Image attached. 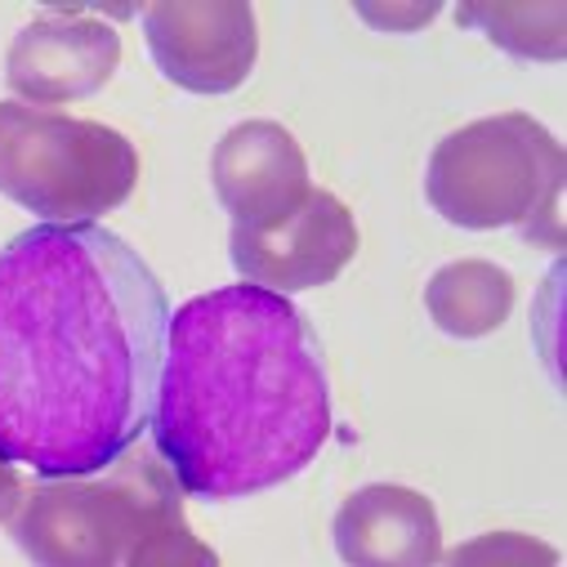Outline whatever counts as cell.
Instances as JSON below:
<instances>
[{"mask_svg":"<svg viewBox=\"0 0 567 567\" xmlns=\"http://www.w3.org/2000/svg\"><path fill=\"white\" fill-rule=\"evenodd\" d=\"M456 19L465 28H478L492 45H501L514 59L532 63H558L563 59V6H461Z\"/></svg>","mask_w":567,"mask_h":567,"instance_id":"12","label":"cell"},{"mask_svg":"<svg viewBox=\"0 0 567 567\" xmlns=\"http://www.w3.org/2000/svg\"><path fill=\"white\" fill-rule=\"evenodd\" d=\"M424 309L452 340H483L514 313V277L492 259H456L424 287Z\"/></svg>","mask_w":567,"mask_h":567,"instance_id":"11","label":"cell"},{"mask_svg":"<svg viewBox=\"0 0 567 567\" xmlns=\"http://www.w3.org/2000/svg\"><path fill=\"white\" fill-rule=\"evenodd\" d=\"M144 41L157 72L188 94H233L259 54L246 0H157L144 14Z\"/></svg>","mask_w":567,"mask_h":567,"instance_id":"7","label":"cell"},{"mask_svg":"<svg viewBox=\"0 0 567 567\" xmlns=\"http://www.w3.org/2000/svg\"><path fill=\"white\" fill-rule=\"evenodd\" d=\"M138 179L134 144L99 121L0 103V193L50 228L94 224L125 206Z\"/></svg>","mask_w":567,"mask_h":567,"instance_id":"5","label":"cell"},{"mask_svg":"<svg viewBox=\"0 0 567 567\" xmlns=\"http://www.w3.org/2000/svg\"><path fill=\"white\" fill-rule=\"evenodd\" d=\"M125 567H219V554L188 532V523H166L157 532H148L125 558Z\"/></svg>","mask_w":567,"mask_h":567,"instance_id":"14","label":"cell"},{"mask_svg":"<svg viewBox=\"0 0 567 567\" xmlns=\"http://www.w3.org/2000/svg\"><path fill=\"white\" fill-rule=\"evenodd\" d=\"M116 63L121 37L112 23L76 10H50L14 37L6 81L28 107H59L99 94Z\"/></svg>","mask_w":567,"mask_h":567,"instance_id":"8","label":"cell"},{"mask_svg":"<svg viewBox=\"0 0 567 567\" xmlns=\"http://www.w3.org/2000/svg\"><path fill=\"white\" fill-rule=\"evenodd\" d=\"M447 567H558V549L527 532H483L443 554Z\"/></svg>","mask_w":567,"mask_h":567,"instance_id":"13","label":"cell"},{"mask_svg":"<svg viewBox=\"0 0 567 567\" xmlns=\"http://www.w3.org/2000/svg\"><path fill=\"white\" fill-rule=\"evenodd\" d=\"M23 478H19V470L10 465V461H0V523H10L14 518V509H19V501H23Z\"/></svg>","mask_w":567,"mask_h":567,"instance_id":"16","label":"cell"},{"mask_svg":"<svg viewBox=\"0 0 567 567\" xmlns=\"http://www.w3.org/2000/svg\"><path fill=\"white\" fill-rule=\"evenodd\" d=\"M228 255L233 268L246 277V287L291 300L300 291L327 287L349 268V259L358 255V224L336 193L309 188V197L296 210H287L272 224L259 228L233 224Z\"/></svg>","mask_w":567,"mask_h":567,"instance_id":"6","label":"cell"},{"mask_svg":"<svg viewBox=\"0 0 567 567\" xmlns=\"http://www.w3.org/2000/svg\"><path fill=\"white\" fill-rule=\"evenodd\" d=\"M171 300L99 224H37L0 250V461L41 478L112 465L153 420Z\"/></svg>","mask_w":567,"mask_h":567,"instance_id":"1","label":"cell"},{"mask_svg":"<svg viewBox=\"0 0 567 567\" xmlns=\"http://www.w3.org/2000/svg\"><path fill=\"white\" fill-rule=\"evenodd\" d=\"M210 184L237 228L272 224L309 197V162L277 121H241L210 153Z\"/></svg>","mask_w":567,"mask_h":567,"instance_id":"9","label":"cell"},{"mask_svg":"<svg viewBox=\"0 0 567 567\" xmlns=\"http://www.w3.org/2000/svg\"><path fill=\"white\" fill-rule=\"evenodd\" d=\"M424 197L456 228H523L532 246H563V148L527 112L483 116L447 134L430 157Z\"/></svg>","mask_w":567,"mask_h":567,"instance_id":"4","label":"cell"},{"mask_svg":"<svg viewBox=\"0 0 567 567\" xmlns=\"http://www.w3.org/2000/svg\"><path fill=\"white\" fill-rule=\"evenodd\" d=\"M358 14L367 19V23H375L380 32H415L420 23H430V19H439V0L434 6H411V10H393V6H358Z\"/></svg>","mask_w":567,"mask_h":567,"instance_id":"15","label":"cell"},{"mask_svg":"<svg viewBox=\"0 0 567 567\" xmlns=\"http://www.w3.org/2000/svg\"><path fill=\"white\" fill-rule=\"evenodd\" d=\"M184 518V487L138 439L99 474L41 478L23 492L10 536L37 567H125L148 532Z\"/></svg>","mask_w":567,"mask_h":567,"instance_id":"3","label":"cell"},{"mask_svg":"<svg viewBox=\"0 0 567 567\" xmlns=\"http://www.w3.org/2000/svg\"><path fill=\"white\" fill-rule=\"evenodd\" d=\"M153 447L197 501L296 478L331 439V384L305 313L259 287H219L171 313Z\"/></svg>","mask_w":567,"mask_h":567,"instance_id":"2","label":"cell"},{"mask_svg":"<svg viewBox=\"0 0 567 567\" xmlns=\"http://www.w3.org/2000/svg\"><path fill=\"white\" fill-rule=\"evenodd\" d=\"M336 554L344 567H439L443 523L424 492L371 483L336 514Z\"/></svg>","mask_w":567,"mask_h":567,"instance_id":"10","label":"cell"}]
</instances>
